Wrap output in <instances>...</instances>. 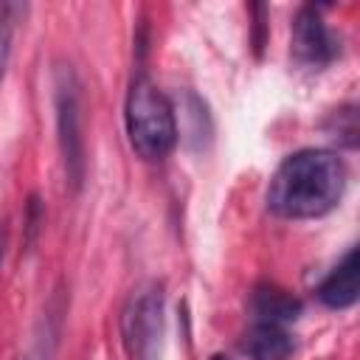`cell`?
I'll return each mask as SVG.
<instances>
[{"label": "cell", "mask_w": 360, "mask_h": 360, "mask_svg": "<svg viewBox=\"0 0 360 360\" xmlns=\"http://www.w3.org/2000/svg\"><path fill=\"white\" fill-rule=\"evenodd\" d=\"M62 315H65V304L59 295H53L48 301L45 312L39 315L34 335H31V343L20 360H56L59 335H62Z\"/></svg>", "instance_id": "obj_8"}, {"label": "cell", "mask_w": 360, "mask_h": 360, "mask_svg": "<svg viewBox=\"0 0 360 360\" xmlns=\"http://www.w3.org/2000/svg\"><path fill=\"white\" fill-rule=\"evenodd\" d=\"M292 53L307 68H326L340 56V39L329 31L318 6H301L292 20Z\"/></svg>", "instance_id": "obj_5"}, {"label": "cell", "mask_w": 360, "mask_h": 360, "mask_svg": "<svg viewBox=\"0 0 360 360\" xmlns=\"http://www.w3.org/2000/svg\"><path fill=\"white\" fill-rule=\"evenodd\" d=\"M250 309H253L256 321L284 326L301 315V301L276 284H259L250 295Z\"/></svg>", "instance_id": "obj_9"}, {"label": "cell", "mask_w": 360, "mask_h": 360, "mask_svg": "<svg viewBox=\"0 0 360 360\" xmlns=\"http://www.w3.org/2000/svg\"><path fill=\"white\" fill-rule=\"evenodd\" d=\"M25 11H28L25 3H8V0L0 3V87L6 82V70H8V59H11L14 28Z\"/></svg>", "instance_id": "obj_10"}, {"label": "cell", "mask_w": 360, "mask_h": 360, "mask_svg": "<svg viewBox=\"0 0 360 360\" xmlns=\"http://www.w3.org/2000/svg\"><path fill=\"white\" fill-rule=\"evenodd\" d=\"M242 349L250 360H287L295 352V343L290 338V332L278 323H267V321H256L242 340Z\"/></svg>", "instance_id": "obj_7"}, {"label": "cell", "mask_w": 360, "mask_h": 360, "mask_svg": "<svg viewBox=\"0 0 360 360\" xmlns=\"http://www.w3.org/2000/svg\"><path fill=\"white\" fill-rule=\"evenodd\" d=\"M357 290H360V259H357V248H349L346 256L318 284L315 295L329 309H346L357 301Z\"/></svg>", "instance_id": "obj_6"}, {"label": "cell", "mask_w": 360, "mask_h": 360, "mask_svg": "<svg viewBox=\"0 0 360 360\" xmlns=\"http://www.w3.org/2000/svg\"><path fill=\"white\" fill-rule=\"evenodd\" d=\"M53 112H56V143L65 169V183L79 191L84 183V135H82V104L79 79L70 65H56L53 70Z\"/></svg>", "instance_id": "obj_4"}, {"label": "cell", "mask_w": 360, "mask_h": 360, "mask_svg": "<svg viewBox=\"0 0 360 360\" xmlns=\"http://www.w3.org/2000/svg\"><path fill=\"white\" fill-rule=\"evenodd\" d=\"M124 127L132 152L143 160H163L177 146L174 107L146 73H138L129 82L124 101Z\"/></svg>", "instance_id": "obj_2"}, {"label": "cell", "mask_w": 360, "mask_h": 360, "mask_svg": "<svg viewBox=\"0 0 360 360\" xmlns=\"http://www.w3.org/2000/svg\"><path fill=\"white\" fill-rule=\"evenodd\" d=\"M208 360H231V357H225V354H211Z\"/></svg>", "instance_id": "obj_11"}, {"label": "cell", "mask_w": 360, "mask_h": 360, "mask_svg": "<svg viewBox=\"0 0 360 360\" xmlns=\"http://www.w3.org/2000/svg\"><path fill=\"white\" fill-rule=\"evenodd\" d=\"M166 335V295L160 281H141L121 307V343L129 360H160Z\"/></svg>", "instance_id": "obj_3"}, {"label": "cell", "mask_w": 360, "mask_h": 360, "mask_svg": "<svg viewBox=\"0 0 360 360\" xmlns=\"http://www.w3.org/2000/svg\"><path fill=\"white\" fill-rule=\"evenodd\" d=\"M346 188V163L332 149H298L273 172L264 202L281 219H315L329 214Z\"/></svg>", "instance_id": "obj_1"}]
</instances>
